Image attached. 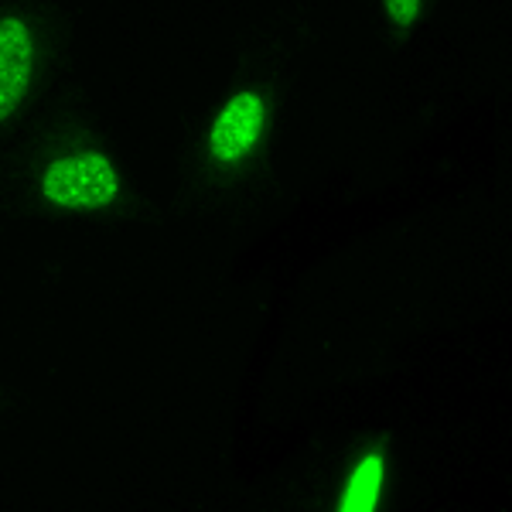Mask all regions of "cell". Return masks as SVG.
<instances>
[{"instance_id": "cell-3", "label": "cell", "mask_w": 512, "mask_h": 512, "mask_svg": "<svg viewBox=\"0 0 512 512\" xmlns=\"http://www.w3.org/2000/svg\"><path fill=\"white\" fill-rule=\"evenodd\" d=\"M263 127V103L253 93H239L226 103V110L219 113L216 127H212V154L219 161H236L256 144Z\"/></svg>"}, {"instance_id": "cell-5", "label": "cell", "mask_w": 512, "mask_h": 512, "mask_svg": "<svg viewBox=\"0 0 512 512\" xmlns=\"http://www.w3.org/2000/svg\"><path fill=\"white\" fill-rule=\"evenodd\" d=\"M417 4L420 0H386V11L396 24H410L417 18Z\"/></svg>"}, {"instance_id": "cell-2", "label": "cell", "mask_w": 512, "mask_h": 512, "mask_svg": "<svg viewBox=\"0 0 512 512\" xmlns=\"http://www.w3.org/2000/svg\"><path fill=\"white\" fill-rule=\"evenodd\" d=\"M31 62H35V45H31L28 24L4 18L0 21V120L18 110L31 79Z\"/></svg>"}, {"instance_id": "cell-4", "label": "cell", "mask_w": 512, "mask_h": 512, "mask_svg": "<svg viewBox=\"0 0 512 512\" xmlns=\"http://www.w3.org/2000/svg\"><path fill=\"white\" fill-rule=\"evenodd\" d=\"M379 482H383V461L376 458H366L359 468H355L352 482H349V492L342 499V512H369L376 509V499H379Z\"/></svg>"}, {"instance_id": "cell-1", "label": "cell", "mask_w": 512, "mask_h": 512, "mask_svg": "<svg viewBox=\"0 0 512 512\" xmlns=\"http://www.w3.org/2000/svg\"><path fill=\"white\" fill-rule=\"evenodd\" d=\"M117 171L103 154H76L62 158L45 171V198L65 209H96L117 195Z\"/></svg>"}]
</instances>
